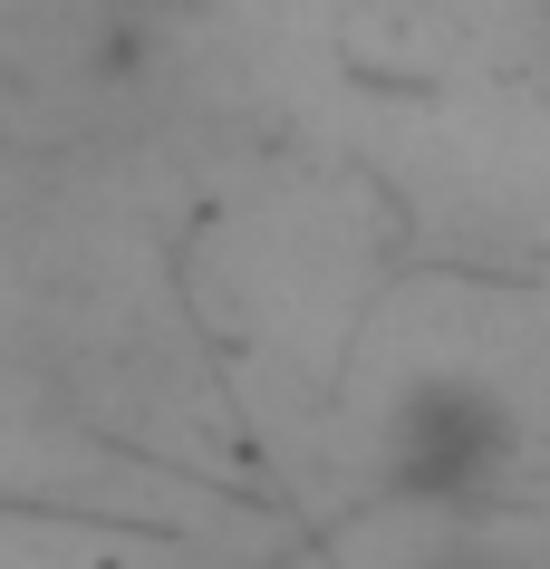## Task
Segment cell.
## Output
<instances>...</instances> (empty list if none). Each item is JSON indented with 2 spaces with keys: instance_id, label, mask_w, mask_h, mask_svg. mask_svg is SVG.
Returning <instances> with one entry per match:
<instances>
[{
  "instance_id": "cell-1",
  "label": "cell",
  "mask_w": 550,
  "mask_h": 569,
  "mask_svg": "<svg viewBox=\"0 0 550 569\" xmlns=\"http://www.w3.org/2000/svg\"><path fill=\"white\" fill-rule=\"evenodd\" d=\"M502 445H512V425H502V406L483 387L426 377V387L406 396V416H397V482L406 492H463Z\"/></svg>"
}]
</instances>
